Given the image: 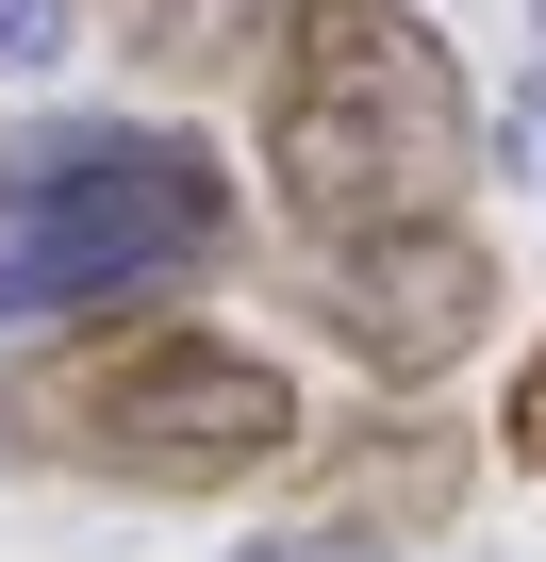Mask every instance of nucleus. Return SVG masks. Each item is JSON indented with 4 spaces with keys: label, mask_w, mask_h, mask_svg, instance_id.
Wrapping results in <instances>:
<instances>
[{
    "label": "nucleus",
    "mask_w": 546,
    "mask_h": 562,
    "mask_svg": "<svg viewBox=\"0 0 546 562\" xmlns=\"http://www.w3.org/2000/svg\"><path fill=\"white\" fill-rule=\"evenodd\" d=\"M0 447L51 480H100V496H248L299 447V381L199 315L100 299L0 364Z\"/></svg>",
    "instance_id": "f257e3e1"
},
{
    "label": "nucleus",
    "mask_w": 546,
    "mask_h": 562,
    "mask_svg": "<svg viewBox=\"0 0 546 562\" xmlns=\"http://www.w3.org/2000/svg\"><path fill=\"white\" fill-rule=\"evenodd\" d=\"M248 116H265V199L299 215V248L464 215V166H480L464 50L414 0H282L248 34Z\"/></svg>",
    "instance_id": "f03ea898"
},
{
    "label": "nucleus",
    "mask_w": 546,
    "mask_h": 562,
    "mask_svg": "<svg viewBox=\"0 0 546 562\" xmlns=\"http://www.w3.org/2000/svg\"><path fill=\"white\" fill-rule=\"evenodd\" d=\"M232 248V166L199 133H51L34 182H0V331H51Z\"/></svg>",
    "instance_id": "7ed1b4c3"
},
{
    "label": "nucleus",
    "mask_w": 546,
    "mask_h": 562,
    "mask_svg": "<svg viewBox=\"0 0 546 562\" xmlns=\"http://www.w3.org/2000/svg\"><path fill=\"white\" fill-rule=\"evenodd\" d=\"M299 315L381 381V397H431L480 331H497V248L464 215H398V232H332L299 265Z\"/></svg>",
    "instance_id": "20e7f679"
},
{
    "label": "nucleus",
    "mask_w": 546,
    "mask_h": 562,
    "mask_svg": "<svg viewBox=\"0 0 546 562\" xmlns=\"http://www.w3.org/2000/svg\"><path fill=\"white\" fill-rule=\"evenodd\" d=\"M282 480H299V513H315V529H348V546H414V529H447V513H464L480 447H464L431 397H381V414H348V430H299V447H282Z\"/></svg>",
    "instance_id": "39448f33"
},
{
    "label": "nucleus",
    "mask_w": 546,
    "mask_h": 562,
    "mask_svg": "<svg viewBox=\"0 0 546 562\" xmlns=\"http://www.w3.org/2000/svg\"><path fill=\"white\" fill-rule=\"evenodd\" d=\"M100 18L133 34V67H166V83H199V67H232L282 0H100Z\"/></svg>",
    "instance_id": "423d86ee"
},
{
    "label": "nucleus",
    "mask_w": 546,
    "mask_h": 562,
    "mask_svg": "<svg viewBox=\"0 0 546 562\" xmlns=\"http://www.w3.org/2000/svg\"><path fill=\"white\" fill-rule=\"evenodd\" d=\"M67 34H83V0H0V83H18V67H67Z\"/></svg>",
    "instance_id": "0eeeda50"
},
{
    "label": "nucleus",
    "mask_w": 546,
    "mask_h": 562,
    "mask_svg": "<svg viewBox=\"0 0 546 562\" xmlns=\"http://www.w3.org/2000/svg\"><path fill=\"white\" fill-rule=\"evenodd\" d=\"M497 463L546 480V331H530V364H513V397H497Z\"/></svg>",
    "instance_id": "6e6552de"
},
{
    "label": "nucleus",
    "mask_w": 546,
    "mask_h": 562,
    "mask_svg": "<svg viewBox=\"0 0 546 562\" xmlns=\"http://www.w3.org/2000/svg\"><path fill=\"white\" fill-rule=\"evenodd\" d=\"M497 149H513V182H546V67H530V100H513V133H497Z\"/></svg>",
    "instance_id": "1a4fd4ad"
},
{
    "label": "nucleus",
    "mask_w": 546,
    "mask_h": 562,
    "mask_svg": "<svg viewBox=\"0 0 546 562\" xmlns=\"http://www.w3.org/2000/svg\"><path fill=\"white\" fill-rule=\"evenodd\" d=\"M248 562H381V546H348V529H299V546H248Z\"/></svg>",
    "instance_id": "9d476101"
},
{
    "label": "nucleus",
    "mask_w": 546,
    "mask_h": 562,
    "mask_svg": "<svg viewBox=\"0 0 546 562\" xmlns=\"http://www.w3.org/2000/svg\"><path fill=\"white\" fill-rule=\"evenodd\" d=\"M530 18H546V0H530Z\"/></svg>",
    "instance_id": "9b49d317"
},
{
    "label": "nucleus",
    "mask_w": 546,
    "mask_h": 562,
    "mask_svg": "<svg viewBox=\"0 0 546 562\" xmlns=\"http://www.w3.org/2000/svg\"><path fill=\"white\" fill-rule=\"evenodd\" d=\"M0 182H18V166H0Z\"/></svg>",
    "instance_id": "f8f14e48"
}]
</instances>
